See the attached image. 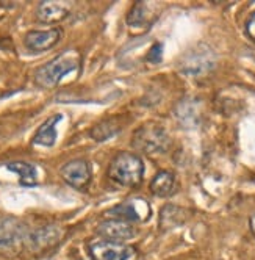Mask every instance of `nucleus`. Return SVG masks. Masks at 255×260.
Listing matches in <instances>:
<instances>
[{"label": "nucleus", "mask_w": 255, "mask_h": 260, "mask_svg": "<svg viewBox=\"0 0 255 260\" xmlns=\"http://www.w3.org/2000/svg\"><path fill=\"white\" fill-rule=\"evenodd\" d=\"M79 64L80 55L76 50H64L34 72V83L40 88H53L63 80L64 76L74 72Z\"/></svg>", "instance_id": "f03ea898"}, {"label": "nucleus", "mask_w": 255, "mask_h": 260, "mask_svg": "<svg viewBox=\"0 0 255 260\" xmlns=\"http://www.w3.org/2000/svg\"><path fill=\"white\" fill-rule=\"evenodd\" d=\"M144 165L135 152H119L108 166V179L119 187H138L142 182Z\"/></svg>", "instance_id": "f257e3e1"}, {"label": "nucleus", "mask_w": 255, "mask_h": 260, "mask_svg": "<svg viewBox=\"0 0 255 260\" xmlns=\"http://www.w3.org/2000/svg\"><path fill=\"white\" fill-rule=\"evenodd\" d=\"M119 132V125L113 121V119H108L103 121L100 124H97L96 127H93L91 130V137L96 141H105L108 138H112L113 135H116Z\"/></svg>", "instance_id": "dca6fc26"}, {"label": "nucleus", "mask_w": 255, "mask_h": 260, "mask_svg": "<svg viewBox=\"0 0 255 260\" xmlns=\"http://www.w3.org/2000/svg\"><path fill=\"white\" fill-rule=\"evenodd\" d=\"M97 234L103 237L105 240H113V241H121V243H124L125 240H129L135 235V229L132 228L130 222L112 218V219L100 222L97 228Z\"/></svg>", "instance_id": "0eeeda50"}, {"label": "nucleus", "mask_w": 255, "mask_h": 260, "mask_svg": "<svg viewBox=\"0 0 255 260\" xmlns=\"http://www.w3.org/2000/svg\"><path fill=\"white\" fill-rule=\"evenodd\" d=\"M61 179L70 185L76 190H86L88 185L91 183L93 171H91V165L85 158H74L61 166L60 170Z\"/></svg>", "instance_id": "39448f33"}, {"label": "nucleus", "mask_w": 255, "mask_h": 260, "mask_svg": "<svg viewBox=\"0 0 255 260\" xmlns=\"http://www.w3.org/2000/svg\"><path fill=\"white\" fill-rule=\"evenodd\" d=\"M70 7L64 2H41L38 5V10H36V17L38 21L44 22V24H55V22H61L63 19L69 16Z\"/></svg>", "instance_id": "1a4fd4ad"}, {"label": "nucleus", "mask_w": 255, "mask_h": 260, "mask_svg": "<svg viewBox=\"0 0 255 260\" xmlns=\"http://www.w3.org/2000/svg\"><path fill=\"white\" fill-rule=\"evenodd\" d=\"M7 170L17 174L19 182L22 185H34L36 183V168L34 165L27 163V161H13L7 165Z\"/></svg>", "instance_id": "4468645a"}, {"label": "nucleus", "mask_w": 255, "mask_h": 260, "mask_svg": "<svg viewBox=\"0 0 255 260\" xmlns=\"http://www.w3.org/2000/svg\"><path fill=\"white\" fill-rule=\"evenodd\" d=\"M184 221V210L174 207V206H168L163 209L161 215H160V226L161 229H172L177 224Z\"/></svg>", "instance_id": "2eb2a0df"}, {"label": "nucleus", "mask_w": 255, "mask_h": 260, "mask_svg": "<svg viewBox=\"0 0 255 260\" xmlns=\"http://www.w3.org/2000/svg\"><path fill=\"white\" fill-rule=\"evenodd\" d=\"M154 5L145 4V2H138L133 5L130 10V14L127 16V24L130 27H144L148 25L154 19Z\"/></svg>", "instance_id": "ddd939ff"}, {"label": "nucleus", "mask_w": 255, "mask_h": 260, "mask_svg": "<svg viewBox=\"0 0 255 260\" xmlns=\"http://www.w3.org/2000/svg\"><path fill=\"white\" fill-rule=\"evenodd\" d=\"M141 202V201H139ZM139 202L136 199H132V201H125L119 206L113 207L108 210V215H112L113 218L116 219H122V221H127V222H132V221H144L148 219L149 215H151V209L149 206L148 207H139Z\"/></svg>", "instance_id": "6e6552de"}, {"label": "nucleus", "mask_w": 255, "mask_h": 260, "mask_svg": "<svg viewBox=\"0 0 255 260\" xmlns=\"http://www.w3.org/2000/svg\"><path fill=\"white\" fill-rule=\"evenodd\" d=\"M175 187H177L175 174L171 173V171H158L154 176V179L151 180V185H149L152 194H155L158 198L171 196L175 191Z\"/></svg>", "instance_id": "9d476101"}, {"label": "nucleus", "mask_w": 255, "mask_h": 260, "mask_svg": "<svg viewBox=\"0 0 255 260\" xmlns=\"http://www.w3.org/2000/svg\"><path fill=\"white\" fill-rule=\"evenodd\" d=\"M61 115H53L50 118H47L43 125L38 128V132L34 134L33 137V144L38 146H46L50 147L55 144L57 141V124L61 121Z\"/></svg>", "instance_id": "9b49d317"}, {"label": "nucleus", "mask_w": 255, "mask_h": 260, "mask_svg": "<svg viewBox=\"0 0 255 260\" xmlns=\"http://www.w3.org/2000/svg\"><path fill=\"white\" fill-rule=\"evenodd\" d=\"M246 33L249 35V38L255 41V13L249 17V21L246 24Z\"/></svg>", "instance_id": "f3484780"}, {"label": "nucleus", "mask_w": 255, "mask_h": 260, "mask_svg": "<svg viewBox=\"0 0 255 260\" xmlns=\"http://www.w3.org/2000/svg\"><path fill=\"white\" fill-rule=\"evenodd\" d=\"M88 252L93 260H129L135 251L121 241L103 238L88 243Z\"/></svg>", "instance_id": "20e7f679"}, {"label": "nucleus", "mask_w": 255, "mask_h": 260, "mask_svg": "<svg viewBox=\"0 0 255 260\" xmlns=\"http://www.w3.org/2000/svg\"><path fill=\"white\" fill-rule=\"evenodd\" d=\"M63 31L60 28H50V30H31L25 35L24 44L31 52H46L57 46L61 40Z\"/></svg>", "instance_id": "423d86ee"}, {"label": "nucleus", "mask_w": 255, "mask_h": 260, "mask_svg": "<svg viewBox=\"0 0 255 260\" xmlns=\"http://www.w3.org/2000/svg\"><path fill=\"white\" fill-rule=\"evenodd\" d=\"M132 144L136 151L152 155V154L165 152L171 144V140L166 134V130L160 124L148 122L142 124L133 134Z\"/></svg>", "instance_id": "7ed1b4c3"}, {"label": "nucleus", "mask_w": 255, "mask_h": 260, "mask_svg": "<svg viewBox=\"0 0 255 260\" xmlns=\"http://www.w3.org/2000/svg\"><path fill=\"white\" fill-rule=\"evenodd\" d=\"M249 226H250V231H252V234L255 235V213L250 216V219H249Z\"/></svg>", "instance_id": "a211bd4d"}, {"label": "nucleus", "mask_w": 255, "mask_h": 260, "mask_svg": "<svg viewBox=\"0 0 255 260\" xmlns=\"http://www.w3.org/2000/svg\"><path fill=\"white\" fill-rule=\"evenodd\" d=\"M24 235V228L14 218L0 219V246H11Z\"/></svg>", "instance_id": "f8f14e48"}]
</instances>
